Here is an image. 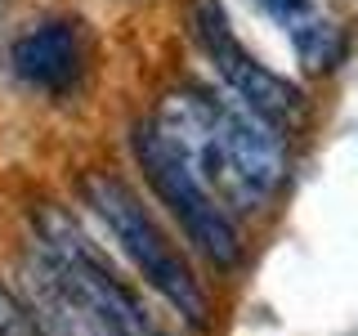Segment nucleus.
<instances>
[{
	"label": "nucleus",
	"mask_w": 358,
	"mask_h": 336,
	"mask_svg": "<svg viewBox=\"0 0 358 336\" xmlns=\"http://www.w3.org/2000/svg\"><path fill=\"white\" fill-rule=\"evenodd\" d=\"M152 121L224 211H260L287 184V144L278 126L210 85L166 94Z\"/></svg>",
	"instance_id": "nucleus-1"
},
{
	"label": "nucleus",
	"mask_w": 358,
	"mask_h": 336,
	"mask_svg": "<svg viewBox=\"0 0 358 336\" xmlns=\"http://www.w3.org/2000/svg\"><path fill=\"white\" fill-rule=\"evenodd\" d=\"M81 197H85V206H94V216L108 224V233L117 238L121 251L130 255V265L143 274V283H148L188 328H206L210 300H206L201 278L193 274L188 255L171 242V233L157 224V216L143 206V197L134 193L126 179L112 175V171H90L81 179Z\"/></svg>",
	"instance_id": "nucleus-2"
},
{
	"label": "nucleus",
	"mask_w": 358,
	"mask_h": 336,
	"mask_svg": "<svg viewBox=\"0 0 358 336\" xmlns=\"http://www.w3.org/2000/svg\"><path fill=\"white\" fill-rule=\"evenodd\" d=\"M31 251H36L41 265L50 269L76 300H85L117 336H162L157 318L143 309V300L134 296V287L108 265V255L85 238V229L67 216L63 206H41L36 211V242H31Z\"/></svg>",
	"instance_id": "nucleus-3"
},
{
	"label": "nucleus",
	"mask_w": 358,
	"mask_h": 336,
	"mask_svg": "<svg viewBox=\"0 0 358 336\" xmlns=\"http://www.w3.org/2000/svg\"><path fill=\"white\" fill-rule=\"evenodd\" d=\"M130 144H134V157H139L143 175H148L152 193L166 202V211L179 220V229L188 233V242L197 246L215 269H233L242 260V229L233 220V211H224L215 197L193 179L179 153L166 144V134L157 130V121H134L130 130Z\"/></svg>",
	"instance_id": "nucleus-4"
},
{
	"label": "nucleus",
	"mask_w": 358,
	"mask_h": 336,
	"mask_svg": "<svg viewBox=\"0 0 358 336\" xmlns=\"http://www.w3.org/2000/svg\"><path fill=\"white\" fill-rule=\"evenodd\" d=\"M193 31H197L201 50H206V59L215 63V72L224 76V85L233 90V99L246 104L255 117L278 126L282 117H296L300 112V90L287 76H278L273 67H264L233 36L229 14H224L220 0H193Z\"/></svg>",
	"instance_id": "nucleus-5"
},
{
	"label": "nucleus",
	"mask_w": 358,
	"mask_h": 336,
	"mask_svg": "<svg viewBox=\"0 0 358 336\" xmlns=\"http://www.w3.org/2000/svg\"><path fill=\"white\" fill-rule=\"evenodd\" d=\"M9 67L18 81L63 94L81 72V31L72 18H45L9 45Z\"/></svg>",
	"instance_id": "nucleus-6"
},
{
	"label": "nucleus",
	"mask_w": 358,
	"mask_h": 336,
	"mask_svg": "<svg viewBox=\"0 0 358 336\" xmlns=\"http://www.w3.org/2000/svg\"><path fill=\"white\" fill-rule=\"evenodd\" d=\"M255 5L287 31L296 59L309 72H327V67H336L345 59V31L322 9V0H255Z\"/></svg>",
	"instance_id": "nucleus-7"
},
{
	"label": "nucleus",
	"mask_w": 358,
	"mask_h": 336,
	"mask_svg": "<svg viewBox=\"0 0 358 336\" xmlns=\"http://www.w3.org/2000/svg\"><path fill=\"white\" fill-rule=\"evenodd\" d=\"M0 336H50V332L18 291L0 287Z\"/></svg>",
	"instance_id": "nucleus-8"
}]
</instances>
